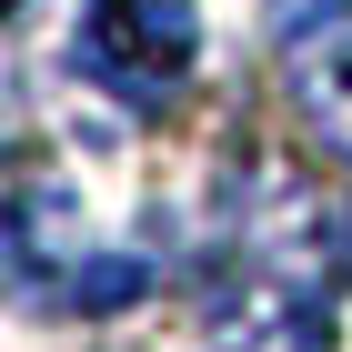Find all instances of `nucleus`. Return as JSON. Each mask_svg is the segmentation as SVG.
<instances>
[{
	"mask_svg": "<svg viewBox=\"0 0 352 352\" xmlns=\"http://www.w3.org/2000/svg\"><path fill=\"white\" fill-rule=\"evenodd\" d=\"M332 10H352V0H272V30H292V21H332Z\"/></svg>",
	"mask_w": 352,
	"mask_h": 352,
	"instance_id": "2",
	"label": "nucleus"
},
{
	"mask_svg": "<svg viewBox=\"0 0 352 352\" xmlns=\"http://www.w3.org/2000/svg\"><path fill=\"white\" fill-rule=\"evenodd\" d=\"M201 51V10L191 0H91L81 10V60L91 81H111L121 101H171V81Z\"/></svg>",
	"mask_w": 352,
	"mask_h": 352,
	"instance_id": "1",
	"label": "nucleus"
},
{
	"mask_svg": "<svg viewBox=\"0 0 352 352\" xmlns=\"http://www.w3.org/2000/svg\"><path fill=\"white\" fill-rule=\"evenodd\" d=\"M0 10H10V0H0Z\"/></svg>",
	"mask_w": 352,
	"mask_h": 352,
	"instance_id": "3",
	"label": "nucleus"
}]
</instances>
